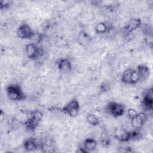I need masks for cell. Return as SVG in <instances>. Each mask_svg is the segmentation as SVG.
Instances as JSON below:
<instances>
[{"instance_id": "cell-1", "label": "cell", "mask_w": 153, "mask_h": 153, "mask_svg": "<svg viewBox=\"0 0 153 153\" xmlns=\"http://www.w3.org/2000/svg\"><path fill=\"white\" fill-rule=\"evenodd\" d=\"M6 93L8 97L12 101H22L26 97L21 87L17 84H9L6 87Z\"/></svg>"}, {"instance_id": "cell-2", "label": "cell", "mask_w": 153, "mask_h": 153, "mask_svg": "<svg viewBox=\"0 0 153 153\" xmlns=\"http://www.w3.org/2000/svg\"><path fill=\"white\" fill-rule=\"evenodd\" d=\"M42 117L43 114L40 111L35 110L31 112L29 117L24 123L25 128L29 131H33L38 126Z\"/></svg>"}, {"instance_id": "cell-3", "label": "cell", "mask_w": 153, "mask_h": 153, "mask_svg": "<svg viewBox=\"0 0 153 153\" xmlns=\"http://www.w3.org/2000/svg\"><path fill=\"white\" fill-rule=\"evenodd\" d=\"M25 51L27 57L33 60L39 59L44 54V49L34 43L27 44L25 47Z\"/></svg>"}, {"instance_id": "cell-4", "label": "cell", "mask_w": 153, "mask_h": 153, "mask_svg": "<svg viewBox=\"0 0 153 153\" xmlns=\"http://www.w3.org/2000/svg\"><path fill=\"white\" fill-rule=\"evenodd\" d=\"M105 109L108 114L115 118L123 116L125 112L124 106L116 102H110L106 106Z\"/></svg>"}, {"instance_id": "cell-5", "label": "cell", "mask_w": 153, "mask_h": 153, "mask_svg": "<svg viewBox=\"0 0 153 153\" xmlns=\"http://www.w3.org/2000/svg\"><path fill=\"white\" fill-rule=\"evenodd\" d=\"M121 81L126 84H135L139 81L136 69L128 68L124 71L121 75Z\"/></svg>"}, {"instance_id": "cell-6", "label": "cell", "mask_w": 153, "mask_h": 153, "mask_svg": "<svg viewBox=\"0 0 153 153\" xmlns=\"http://www.w3.org/2000/svg\"><path fill=\"white\" fill-rule=\"evenodd\" d=\"M79 109L80 106L78 101L76 99H73L62 108V111L71 117H75L78 115Z\"/></svg>"}, {"instance_id": "cell-7", "label": "cell", "mask_w": 153, "mask_h": 153, "mask_svg": "<svg viewBox=\"0 0 153 153\" xmlns=\"http://www.w3.org/2000/svg\"><path fill=\"white\" fill-rule=\"evenodd\" d=\"M148 118V116L144 112H137L131 119V126L134 129H140L145 123Z\"/></svg>"}, {"instance_id": "cell-8", "label": "cell", "mask_w": 153, "mask_h": 153, "mask_svg": "<svg viewBox=\"0 0 153 153\" xmlns=\"http://www.w3.org/2000/svg\"><path fill=\"white\" fill-rule=\"evenodd\" d=\"M18 37L22 39H31L34 35V32L27 24L20 25L16 32Z\"/></svg>"}, {"instance_id": "cell-9", "label": "cell", "mask_w": 153, "mask_h": 153, "mask_svg": "<svg viewBox=\"0 0 153 153\" xmlns=\"http://www.w3.org/2000/svg\"><path fill=\"white\" fill-rule=\"evenodd\" d=\"M142 25V22L140 19H132L130 20L123 27V33H124V35H128L136 29L140 27Z\"/></svg>"}, {"instance_id": "cell-10", "label": "cell", "mask_w": 153, "mask_h": 153, "mask_svg": "<svg viewBox=\"0 0 153 153\" xmlns=\"http://www.w3.org/2000/svg\"><path fill=\"white\" fill-rule=\"evenodd\" d=\"M152 88L148 89L143 96L142 100V105L143 109L147 111H151L152 110L153 97H152Z\"/></svg>"}, {"instance_id": "cell-11", "label": "cell", "mask_w": 153, "mask_h": 153, "mask_svg": "<svg viewBox=\"0 0 153 153\" xmlns=\"http://www.w3.org/2000/svg\"><path fill=\"white\" fill-rule=\"evenodd\" d=\"M57 68L59 71L64 74H68L72 71V64L67 58H62L57 61Z\"/></svg>"}, {"instance_id": "cell-12", "label": "cell", "mask_w": 153, "mask_h": 153, "mask_svg": "<svg viewBox=\"0 0 153 153\" xmlns=\"http://www.w3.org/2000/svg\"><path fill=\"white\" fill-rule=\"evenodd\" d=\"M139 76V81H144L147 79L150 75V69L145 65H139L136 69Z\"/></svg>"}, {"instance_id": "cell-13", "label": "cell", "mask_w": 153, "mask_h": 153, "mask_svg": "<svg viewBox=\"0 0 153 153\" xmlns=\"http://www.w3.org/2000/svg\"><path fill=\"white\" fill-rule=\"evenodd\" d=\"M39 146L38 143L35 137H30L27 138L23 143L24 149L26 151H33L36 149Z\"/></svg>"}, {"instance_id": "cell-14", "label": "cell", "mask_w": 153, "mask_h": 153, "mask_svg": "<svg viewBox=\"0 0 153 153\" xmlns=\"http://www.w3.org/2000/svg\"><path fill=\"white\" fill-rule=\"evenodd\" d=\"M97 145V141L91 137L87 138L83 143V148L85 150L86 152H89L90 151H94Z\"/></svg>"}, {"instance_id": "cell-15", "label": "cell", "mask_w": 153, "mask_h": 153, "mask_svg": "<svg viewBox=\"0 0 153 153\" xmlns=\"http://www.w3.org/2000/svg\"><path fill=\"white\" fill-rule=\"evenodd\" d=\"M109 27L104 22H100L95 26V31L97 34H104L108 32Z\"/></svg>"}, {"instance_id": "cell-16", "label": "cell", "mask_w": 153, "mask_h": 153, "mask_svg": "<svg viewBox=\"0 0 153 153\" xmlns=\"http://www.w3.org/2000/svg\"><path fill=\"white\" fill-rule=\"evenodd\" d=\"M87 121L91 126H96L100 124V120L94 114L90 113L86 117Z\"/></svg>"}, {"instance_id": "cell-17", "label": "cell", "mask_w": 153, "mask_h": 153, "mask_svg": "<svg viewBox=\"0 0 153 153\" xmlns=\"http://www.w3.org/2000/svg\"><path fill=\"white\" fill-rule=\"evenodd\" d=\"M142 136V133L139 129H134V130L130 131V140H137L140 139Z\"/></svg>"}, {"instance_id": "cell-18", "label": "cell", "mask_w": 153, "mask_h": 153, "mask_svg": "<svg viewBox=\"0 0 153 153\" xmlns=\"http://www.w3.org/2000/svg\"><path fill=\"white\" fill-rule=\"evenodd\" d=\"M143 32L144 33V34L147 35L148 36L149 35H152V27L148 25H144L143 26V29H142Z\"/></svg>"}, {"instance_id": "cell-19", "label": "cell", "mask_w": 153, "mask_h": 153, "mask_svg": "<svg viewBox=\"0 0 153 153\" xmlns=\"http://www.w3.org/2000/svg\"><path fill=\"white\" fill-rule=\"evenodd\" d=\"M10 5H11V2H10V1H1L0 2V8L1 10L7 9V8H9Z\"/></svg>"}, {"instance_id": "cell-20", "label": "cell", "mask_w": 153, "mask_h": 153, "mask_svg": "<svg viewBox=\"0 0 153 153\" xmlns=\"http://www.w3.org/2000/svg\"><path fill=\"white\" fill-rule=\"evenodd\" d=\"M100 89L102 92L107 91L109 89V85L106 82H103L100 85Z\"/></svg>"}, {"instance_id": "cell-21", "label": "cell", "mask_w": 153, "mask_h": 153, "mask_svg": "<svg viewBox=\"0 0 153 153\" xmlns=\"http://www.w3.org/2000/svg\"><path fill=\"white\" fill-rule=\"evenodd\" d=\"M136 113L137 112L133 109H129L128 110V116L130 118H131L133 117H134Z\"/></svg>"}]
</instances>
